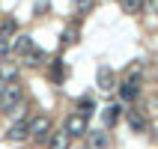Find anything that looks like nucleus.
Returning a JSON list of instances; mask_svg holds the SVG:
<instances>
[{"label": "nucleus", "mask_w": 158, "mask_h": 149, "mask_svg": "<svg viewBox=\"0 0 158 149\" xmlns=\"http://www.w3.org/2000/svg\"><path fill=\"white\" fill-rule=\"evenodd\" d=\"M24 101V87L18 84V81H9V84H3V93H0V110L3 114H9L15 105H21Z\"/></svg>", "instance_id": "obj_1"}, {"label": "nucleus", "mask_w": 158, "mask_h": 149, "mask_svg": "<svg viewBox=\"0 0 158 149\" xmlns=\"http://www.w3.org/2000/svg\"><path fill=\"white\" fill-rule=\"evenodd\" d=\"M27 134H30V137H36V140H45V137L51 134V119H48L45 114L33 116V119L27 122Z\"/></svg>", "instance_id": "obj_2"}, {"label": "nucleus", "mask_w": 158, "mask_h": 149, "mask_svg": "<svg viewBox=\"0 0 158 149\" xmlns=\"http://www.w3.org/2000/svg\"><path fill=\"white\" fill-rule=\"evenodd\" d=\"M63 128H66L69 137H84V134H87V116L69 114V116H66V122H63Z\"/></svg>", "instance_id": "obj_3"}, {"label": "nucleus", "mask_w": 158, "mask_h": 149, "mask_svg": "<svg viewBox=\"0 0 158 149\" xmlns=\"http://www.w3.org/2000/svg\"><path fill=\"white\" fill-rule=\"evenodd\" d=\"M96 87L105 89V93L116 89V75L110 72V66H98V69H96Z\"/></svg>", "instance_id": "obj_4"}, {"label": "nucleus", "mask_w": 158, "mask_h": 149, "mask_svg": "<svg viewBox=\"0 0 158 149\" xmlns=\"http://www.w3.org/2000/svg\"><path fill=\"white\" fill-rule=\"evenodd\" d=\"M116 89H119V98H123V101H134V98L140 96V84H137V78H125Z\"/></svg>", "instance_id": "obj_5"}, {"label": "nucleus", "mask_w": 158, "mask_h": 149, "mask_svg": "<svg viewBox=\"0 0 158 149\" xmlns=\"http://www.w3.org/2000/svg\"><path fill=\"white\" fill-rule=\"evenodd\" d=\"M30 48H33V39H30L27 33H15V39L9 42V51H12V54H21V57H24Z\"/></svg>", "instance_id": "obj_6"}, {"label": "nucleus", "mask_w": 158, "mask_h": 149, "mask_svg": "<svg viewBox=\"0 0 158 149\" xmlns=\"http://www.w3.org/2000/svg\"><path fill=\"white\" fill-rule=\"evenodd\" d=\"M45 63H48V54H45V51L30 48V51L24 54V66H30V69H39V66H45Z\"/></svg>", "instance_id": "obj_7"}, {"label": "nucleus", "mask_w": 158, "mask_h": 149, "mask_svg": "<svg viewBox=\"0 0 158 149\" xmlns=\"http://www.w3.org/2000/svg\"><path fill=\"white\" fill-rule=\"evenodd\" d=\"M69 143H72V137L66 134V128L48 134V149H69Z\"/></svg>", "instance_id": "obj_8"}, {"label": "nucleus", "mask_w": 158, "mask_h": 149, "mask_svg": "<svg viewBox=\"0 0 158 149\" xmlns=\"http://www.w3.org/2000/svg\"><path fill=\"white\" fill-rule=\"evenodd\" d=\"M27 137H30V134H27V122H15L6 131V140L9 143H21V140H27Z\"/></svg>", "instance_id": "obj_9"}, {"label": "nucleus", "mask_w": 158, "mask_h": 149, "mask_svg": "<svg viewBox=\"0 0 158 149\" xmlns=\"http://www.w3.org/2000/svg\"><path fill=\"white\" fill-rule=\"evenodd\" d=\"M125 119H128V128H131V131H146V116H143L140 110H128Z\"/></svg>", "instance_id": "obj_10"}, {"label": "nucleus", "mask_w": 158, "mask_h": 149, "mask_svg": "<svg viewBox=\"0 0 158 149\" xmlns=\"http://www.w3.org/2000/svg\"><path fill=\"white\" fill-rule=\"evenodd\" d=\"M0 81H18V66L15 63H9V57L6 60H0Z\"/></svg>", "instance_id": "obj_11"}, {"label": "nucleus", "mask_w": 158, "mask_h": 149, "mask_svg": "<svg viewBox=\"0 0 158 149\" xmlns=\"http://www.w3.org/2000/svg\"><path fill=\"white\" fill-rule=\"evenodd\" d=\"M119 114H123V107L116 105V101H114V105H107V107H105V114H102L105 125H110V128H114V125L119 122Z\"/></svg>", "instance_id": "obj_12"}, {"label": "nucleus", "mask_w": 158, "mask_h": 149, "mask_svg": "<svg viewBox=\"0 0 158 149\" xmlns=\"http://www.w3.org/2000/svg\"><path fill=\"white\" fill-rule=\"evenodd\" d=\"M18 33V21L15 18H6V21H0V39H12Z\"/></svg>", "instance_id": "obj_13"}, {"label": "nucleus", "mask_w": 158, "mask_h": 149, "mask_svg": "<svg viewBox=\"0 0 158 149\" xmlns=\"http://www.w3.org/2000/svg\"><path fill=\"white\" fill-rule=\"evenodd\" d=\"M93 110H96V101H93L89 96H81V98H78V114L89 119V116H93Z\"/></svg>", "instance_id": "obj_14"}, {"label": "nucleus", "mask_w": 158, "mask_h": 149, "mask_svg": "<svg viewBox=\"0 0 158 149\" xmlns=\"http://www.w3.org/2000/svg\"><path fill=\"white\" fill-rule=\"evenodd\" d=\"M87 134H89L93 149H105V146H107V134H105V131H87Z\"/></svg>", "instance_id": "obj_15"}, {"label": "nucleus", "mask_w": 158, "mask_h": 149, "mask_svg": "<svg viewBox=\"0 0 158 149\" xmlns=\"http://www.w3.org/2000/svg\"><path fill=\"white\" fill-rule=\"evenodd\" d=\"M119 3H123V9L128 12V15H137V12L143 9V0H119Z\"/></svg>", "instance_id": "obj_16"}, {"label": "nucleus", "mask_w": 158, "mask_h": 149, "mask_svg": "<svg viewBox=\"0 0 158 149\" xmlns=\"http://www.w3.org/2000/svg\"><path fill=\"white\" fill-rule=\"evenodd\" d=\"M93 6H96V0H75V12L78 15H87Z\"/></svg>", "instance_id": "obj_17"}, {"label": "nucleus", "mask_w": 158, "mask_h": 149, "mask_svg": "<svg viewBox=\"0 0 158 149\" xmlns=\"http://www.w3.org/2000/svg\"><path fill=\"white\" fill-rule=\"evenodd\" d=\"M78 42V27H66V33H63V45H75Z\"/></svg>", "instance_id": "obj_18"}, {"label": "nucleus", "mask_w": 158, "mask_h": 149, "mask_svg": "<svg viewBox=\"0 0 158 149\" xmlns=\"http://www.w3.org/2000/svg\"><path fill=\"white\" fill-rule=\"evenodd\" d=\"M63 75H66V69H63V63H60V60H54V66H51V78L57 81V84H60V81H63Z\"/></svg>", "instance_id": "obj_19"}, {"label": "nucleus", "mask_w": 158, "mask_h": 149, "mask_svg": "<svg viewBox=\"0 0 158 149\" xmlns=\"http://www.w3.org/2000/svg\"><path fill=\"white\" fill-rule=\"evenodd\" d=\"M143 9H146L149 15H155V18H158V0H143Z\"/></svg>", "instance_id": "obj_20"}, {"label": "nucleus", "mask_w": 158, "mask_h": 149, "mask_svg": "<svg viewBox=\"0 0 158 149\" xmlns=\"http://www.w3.org/2000/svg\"><path fill=\"white\" fill-rule=\"evenodd\" d=\"M9 54H12L9 51V39H0V60H6Z\"/></svg>", "instance_id": "obj_21"}, {"label": "nucleus", "mask_w": 158, "mask_h": 149, "mask_svg": "<svg viewBox=\"0 0 158 149\" xmlns=\"http://www.w3.org/2000/svg\"><path fill=\"white\" fill-rule=\"evenodd\" d=\"M3 84H6V81H0V93H3Z\"/></svg>", "instance_id": "obj_22"}]
</instances>
